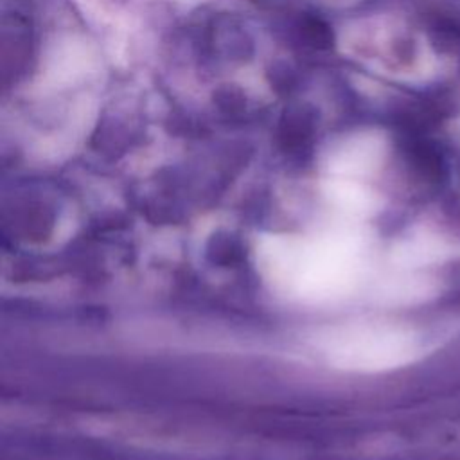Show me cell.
Segmentation results:
<instances>
[{
  "label": "cell",
  "instance_id": "obj_1",
  "mask_svg": "<svg viewBox=\"0 0 460 460\" xmlns=\"http://www.w3.org/2000/svg\"><path fill=\"white\" fill-rule=\"evenodd\" d=\"M259 261L291 296L334 302L352 293L365 273V239L356 230H329L314 239L273 235L261 243Z\"/></svg>",
  "mask_w": 460,
  "mask_h": 460
},
{
  "label": "cell",
  "instance_id": "obj_2",
  "mask_svg": "<svg viewBox=\"0 0 460 460\" xmlns=\"http://www.w3.org/2000/svg\"><path fill=\"white\" fill-rule=\"evenodd\" d=\"M318 347L336 368L376 372L404 363L413 352V338L386 323H349L318 336Z\"/></svg>",
  "mask_w": 460,
  "mask_h": 460
},
{
  "label": "cell",
  "instance_id": "obj_3",
  "mask_svg": "<svg viewBox=\"0 0 460 460\" xmlns=\"http://www.w3.org/2000/svg\"><path fill=\"white\" fill-rule=\"evenodd\" d=\"M316 115L309 106H291L280 119V140L286 146L305 144L314 129Z\"/></svg>",
  "mask_w": 460,
  "mask_h": 460
},
{
  "label": "cell",
  "instance_id": "obj_4",
  "mask_svg": "<svg viewBox=\"0 0 460 460\" xmlns=\"http://www.w3.org/2000/svg\"><path fill=\"white\" fill-rule=\"evenodd\" d=\"M298 34L305 45L316 50H327L334 43L331 25L318 16H304L298 23Z\"/></svg>",
  "mask_w": 460,
  "mask_h": 460
},
{
  "label": "cell",
  "instance_id": "obj_5",
  "mask_svg": "<svg viewBox=\"0 0 460 460\" xmlns=\"http://www.w3.org/2000/svg\"><path fill=\"white\" fill-rule=\"evenodd\" d=\"M217 104L221 110L225 111H237L243 104H235L234 101H243V95L237 90H230V88H223L217 92Z\"/></svg>",
  "mask_w": 460,
  "mask_h": 460
}]
</instances>
